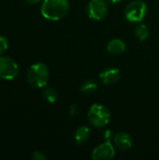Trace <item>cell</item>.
I'll return each instance as SVG.
<instances>
[{
  "instance_id": "cell-12",
  "label": "cell",
  "mask_w": 159,
  "mask_h": 160,
  "mask_svg": "<svg viewBox=\"0 0 159 160\" xmlns=\"http://www.w3.org/2000/svg\"><path fill=\"white\" fill-rule=\"evenodd\" d=\"M42 97L47 102L54 103V102H56V100L58 98V94L55 89H53L52 87H46L42 91Z\"/></svg>"
},
{
  "instance_id": "cell-8",
  "label": "cell",
  "mask_w": 159,
  "mask_h": 160,
  "mask_svg": "<svg viewBox=\"0 0 159 160\" xmlns=\"http://www.w3.org/2000/svg\"><path fill=\"white\" fill-rule=\"evenodd\" d=\"M121 77L120 70L116 68H109L104 69L99 74V80L104 84H113L116 83Z\"/></svg>"
},
{
  "instance_id": "cell-16",
  "label": "cell",
  "mask_w": 159,
  "mask_h": 160,
  "mask_svg": "<svg viewBox=\"0 0 159 160\" xmlns=\"http://www.w3.org/2000/svg\"><path fill=\"white\" fill-rule=\"evenodd\" d=\"M47 157L41 151H35L32 154V159L34 160H46Z\"/></svg>"
},
{
  "instance_id": "cell-15",
  "label": "cell",
  "mask_w": 159,
  "mask_h": 160,
  "mask_svg": "<svg viewBox=\"0 0 159 160\" xmlns=\"http://www.w3.org/2000/svg\"><path fill=\"white\" fill-rule=\"evenodd\" d=\"M8 48V43L7 40L5 37L0 36V56L3 55Z\"/></svg>"
},
{
  "instance_id": "cell-13",
  "label": "cell",
  "mask_w": 159,
  "mask_h": 160,
  "mask_svg": "<svg viewBox=\"0 0 159 160\" xmlns=\"http://www.w3.org/2000/svg\"><path fill=\"white\" fill-rule=\"evenodd\" d=\"M135 35L137 37V38L141 41H144L146 40L148 38H149V35H150V30L148 28L147 25L145 24H140L136 27V30H135Z\"/></svg>"
},
{
  "instance_id": "cell-17",
  "label": "cell",
  "mask_w": 159,
  "mask_h": 160,
  "mask_svg": "<svg viewBox=\"0 0 159 160\" xmlns=\"http://www.w3.org/2000/svg\"><path fill=\"white\" fill-rule=\"evenodd\" d=\"M114 134L111 129H107L103 132V138L105 140V142H111L113 138H114Z\"/></svg>"
},
{
  "instance_id": "cell-5",
  "label": "cell",
  "mask_w": 159,
  "mask_h": 160,
  "mask_svg": "<svg viewBox=\"0 0 159 160\" xmlns=\"http://www.w3.org/2000/svg\"><path fill=\"white\" fill-rule=\"evenodd\" d=\"M19 73L17 63L10 57L0 56V80H13Z\"/></svg>"
},
{
  "instance_id": "cell-14",
  "label": "cell",
  "mask_w": 159,
  "mask_h": 160,
  "mask_svg": "<svg viewBox=\"0 0 159 160\" xmlns=\"http://www.w3.org/2000/svg\"><path fill=\"white\" fill-rule=\"evenodd\" d=\"M97 84L93 80H86L81 85V91L86 95L93 94L95 91H97Z\"/></svg>"
},
{
  "instance_id": "cell-2",
  "label": "cell",
  "mask_w": 159,
  "mask_h": 160,
  "mask_svg": "<svg viewBox=\"0 0 159 160\" xmlns=\"http://www.w3.org/2000/svg\"><path fill=\"white\" fill-rule=\"evenodd\" d=\"M26 77L29 85L34 88H42L45 87L49 82L50 72L45 64L38 62L29 68Z\"/></svg>"
},
{
  "instance_id": "cell-19",
  "label": "cell",
  "mask_w": 159,
  "mask_h": 160,
  "mask_svg": "<svg viewBox=\"0 0 159 160\" xmlns=\"http://www.w3.org/2000/svg\"><path fill=\"white\" fill-rule=\"evenodd\" d=\"M25 1H26L27 3L31 4V5H35V4H37V3L43 1V0H25Z\"/></svg>"
},
{
  "instance_id": "cell-18",
  "label": "cell",
  "mask_w": 159,
  "mask_h": 160,
  "mask_svg": "<svg viewBox=\"0 0 159 160\" xmlns=\"http://www.w3.org/2000/svg\"><path fill=\"white\" fill-rule=\"evenodd\" d=\"M69 114L72 117L78 116V114H79V108H78V106L76 104H74V105H72L70 107V109H69Z\"/></svg>"
},
{
  "instance_id": "cell-20",
  "label": "cell",
  "mask_w": 159,
  "mask_h": 160,
  "mask_svg": "<svg viewBox=\"0 0 159 160\" xmlns=\"http://www.w3.org/2000/svg\"><path fill=\"white\" fill-rule=\"evenodd\" d=\"M112 4H117V3H119L121 0H109Z\"/></svg>"
},
{
  "instance_id": "cell-7",
  "label": "cell",
  "mask_w": 159,
  "mask_h": 160,
  "mask_svg": "<svg viewBox=\"0 0 159 160\" xmlns=\"http://www.w3.org/2000/svg\"><path fill=\"white\" fill-rule=\"evenodd\" d=\"M115 156L114 148L111 142H105L97 145L92 152V159L110 160Z\"/></svg>"
},
{
  "instance_id": "cell-6",
  "label": "cell",
  "mask_w": 159,
  "mask_h": 160,
  "mask_svg": "<svg viewBox=\"0 0 159 160\" xmlns=\"http://www.w3.org/2000/svg\"><path fill=\"white\" fill-rule=\"evenodd\" d=\"M87 15L90 19L100 21L108 13V3L106 0H91L87 6Z\"/></svg>"
},
{
  "instance_id": "cell-9",
  "label": "cell",
  "mask_w": 159,
  "mask_h": 160,
  "mask_svg": "<svg viewBox=\"0 0 159 160\" xmlns=\"http://www.w3.org/2000/svg\"><path fill=\"white\" fill-rule=\"evenodd\" d=\"M113 142L115 146L121 151H127L132 147V138L125 131L116 133L113 138Z\"/></svg>"
},
{
  "instance_id": "cell-10",
  "label": "cell",
  "mask_w": 159,
  "mask_h": 160,
  "mask_svg": "<svg viewBox=\"0 0 159 160\" xmlns=\"http://www.w3.org/2000/svg\"><path fill=\"white\" fill-rule=\"evenodd\" d=\"M106 49L108 51V52H110L111 54H121L126 51V44L123 40L119 39V38H114L112 39L110 42H108Z\"/></svg>"
},
{
  "instance_id": "cell-3",
  "label": "cell",
  "mask_w": 159,
  "mask_h": 160,
  "mask_svg": "<svg viewBox=\"0 0 159 160\" xmlns=\"http://www.w3.org/2000/svg\"><path fill=\"white\" fill-rule=\"evenodd\" d=\"M87 118L89 123L95 128H104L106 127L111 119V113L109 109L99 103L93 104L87 113Z\"/></svg>"
},
{
  "instance_id": "cell-4",
  "label": "cell",
  "mask_w": 159,
  "mask_h": 160,
  "mask_svg": "<svg viewBox=\"0 0 159 160\" xmlns=\"http://www.w3.org/2000/svg\"><path fill=\"white\" fill-rule=\"evenodd\" d=\"M147 12V6L142 0H133L125 8V17L130 22H142Z\"/></svg>"
},
{
  "instance_id": "cell-11",
  "label": "cell",
  "mask_w": 159,
  "mask_h": 160,
  "mask_svg": "<svg viewBox=\"0 0 159 160\" xmlns=\"http://www.w3.org/2000/svg\"><path fill=\"white\" fill-rule=\"evenodd\" d=\"M90 135H91L90 128H89L88 127L82 126V127H80V128L74 132L73 138H74V141H75L78 144H82V143H84V142L89 139Z\"/></svg>"
},
{
  "instance_id": "cell-1",
  "label": "cell",
  "mask_w": 159,
  "mask_h": 160,
  "mask_svg": "<svg viewBox=\"0 0 159 160\" xmlns=\"http://www.w3.org/2000/svg\"><path fill=\"white\" fill-rule=\"evenodd\" d=\"M69 10L68 0H43L41 6L42 16L50 21L64 18Z\"/></svg>"
}]
</instances>
